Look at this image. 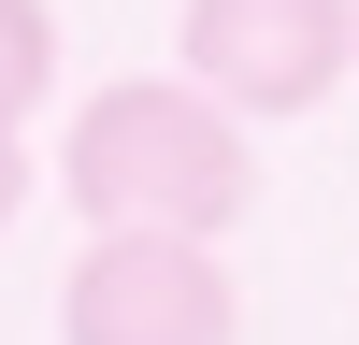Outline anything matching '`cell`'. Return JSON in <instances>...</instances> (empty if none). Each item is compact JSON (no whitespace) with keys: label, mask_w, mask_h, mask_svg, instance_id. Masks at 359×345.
Here are the masks:
<instances>
[{"label":"cell","mask_w":359,"mask_h":345,"mask_svg":"<svg viewBox=\"0 0 359 345\" xmlns=\"http://www.w3.org/2000/svg\"><path fill=\"white\" fill-rule=\"evenodd\" d=\"M57 187L86 201V230H187V245H216V230H245L259 158H245V115L230 101L130 72V86H101V101L72 115Z\"/></svg>","instance_id":"obj_1"},{"label":"cell","mask_w":359,"mask_h":345,"mask_svg":"<svg viewBox=\"0 0 359 345\" xmlns=\"http://www.w3.org/2000/svg\"><path fill=\"white\" fill-rule=\"evenodd\" d=\"M57 345H245V288L187 230H101L57 288Z\"/></svg>","instance_id":"obj_2"},{"label":"cell","mask_w":359,"mask_h":345,"mask_svg":"<svg viewBox=\"0 0 359 345\" xmlns=\"http://www.w3.org/2000/svg\"><path fill=\"white\" fill-rule=\"evenodd\" d=\"M187 86L259 115H316L345 86V0H187Z\"/></svg>","instance_id":"obj_3"},{"label":"cell","mask_w":359,"mask_h":345,"mask_svg":"<svg viewBox=\"0 0 359 345\" xmlns=\"http://www.w3.org/2000/svg\"><path fill=\"white\" fill-rule=\"evenodd\" d=\"M43 86H57V15L43 0H0V115H43Z\"/></svg>","instance_id":"obj_4"},{"label":"cell","mask_w":359,"mask_h":345,"mask_svg":"<svg viewBox=\"0 0 359 345\" xmlns=\"http://www.w3.org/2000/svg\"><path fill=\"white\" fill-rule=\"evenodd\" d=\"M15 201H29V144H15V115H0V230H15Z\"/></svg>","instance_id":"obj_5"},{"label":"cell","mask_w":359,"mask_h":345,"mask_svg":"<svg viewBox=\"0 0 359 345\" xmlns=\"http://www.w3.org/2000/svg\"><path fill=\"white\" fill-rule=\"evenodd\" d=\"M345 58H359V0H345Z\"/></svg>","instance_id":"obj_6"}]
</instances>
